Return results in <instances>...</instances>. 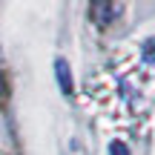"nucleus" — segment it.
<instances>
[{
	"instance_id": "f257e3e1",
	"label": "nucleus",
	"mask_w": 155,
	"mask_h": 155,
	"mask_svg": "<svg viewBox=\"0 0 155 155\" xmlns=\"http://www.w3.org/2000/svg\"><path fill=\"white\" fill-rule=\"evenodd\" d=\"M121 9H124L121 3H92V12H101V15H95L98 23H112Z\"/></svg>"
},
{
	"instance_id": "f03ea898",
	"label": "nucleus",
	"mask_w": 155,
	"mask_h": 155,
	"mask_svg": "<svg viewBox=\"0 0 155 155\" xmlns=\"http://www.w3.org/2000/svg\"><path fill=\"white\" fill-rule=\"evenodd\" d=\"M55 75H58V83H61L63 92H72V72H69V63L63 61V58H58L55 61Z\"/></svg>"
},
{
	"instance_id": "7ed1b4c3",
	"label": "nucleus",
	"mask_w": 155,
	"mask_h": 155,
	"mask_svg": "<svg viewBox=\"0 0 155 155\" xmlns=\"http://www.w3.org/2000/svg\"><path fill=\"white\" fill-rule=\"evenodd\" d=\"M109 152L112 155H129V147L124 144V141H112V144H109Z\"/></svg>"
},
{
	"instance_id": "20e7f679",
	"label": "nucleus",
	"mask_w": 155,
	"mask_h": 155,
	"mask_svg": "<svg viewBox=\"0 0 155 155\" xmlns=\"http://www.w3.org/2000/svg\"><path fill=\"white\" fill-rule=\"evenodd\" d=\"M6 92H9V89H6V78L0 75V104H3V101H6Z\"/></svg>"
}]
</instances>
